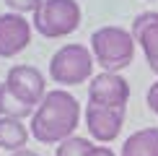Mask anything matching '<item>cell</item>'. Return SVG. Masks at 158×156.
<instances>
[{
  "label": "cell",
  "mask_w": 158,
  "mask_h": 156,
  "mask_svg": "<svg viewBox=\"0 0 158 156\" xmlns=\"http://www.w3.org/2000/svg\"><path fill=\"white\" fill-rule=\"evenodd\" d=\"M78 122H81V104L73 94H68L65 89L47 91L44 102L36 107L34 117H31V135L39 143L47 146H60L62 141L73 138Z\"/></svg>",
  "instance_id": "obj_1"
},
{
  "label": "cell",
  "mask_w": 158,
  "mask_h": 156,
  "mask_svg": "<svg viewBox=\"0 0 158 156\" xmlns=\"http://www.w3.org/2000/svg\"><path fill=\"white\" fill-rule=\"evenodd\" d=\"M135 37L122 26H101L91 34V52L104 73H119L135 60Z\"/></svg>",
  "instance_id": "obj_2"
},
{
  "label": "cell",
  "mask_w": 158,
  "mask_h": 156,
  "mask_svg": "<svg viewBox=\"0 0 158 156\" xmlns=\"http://www.w3.org/2000/svg\"><path fill=\"white\" fill-rule=\"evenodd\" d=\"M94 65L96 57L85 44H65L49 60V78L62 86H78L91 78Z\"/></svg>",
  "instance_id": "obj_3"
},
{
  "label": "cell",
  "mask_w": 158,
  "mask_h": 156,
  "mask_svg": "<svg viewBox=\"0 0 158 156\" xmlns=\"http://www.w3.org/2000/svg\"><path fill=\"white\" fill-rule=\"evenodd\" d=\"M34 29L47 39H62L81 26V5L75 0H44L34 13Z\"/></svg>",
  "instance_id": "obj_4"
},
{
  "label": "cell",
  "mask_w": 158,
  "mask_h": 156,
  "mask_svg": "<svg viewBox=\"0 0 158 156\" xmlns=\"http://www.w3.org/2000/svg\"><path fill=\"white\" fill-rule=\"evenodd\" d=\"M5 89L10 94H16L21 102H26L29 107H39L47 96V83H44L42 70L34 65H13L5 76Z\"/></svg>",
  "instance_id": "obj_5"
},
{
  "label": "cell",
  "mask_w": 158,
  "mask_h": 156,
  "mask_svg": "<svg viewBox=\"0 0 158 156\" xmlns=\"http://www.w3.org/2000/svg\"><path fill=\"white\" fill-rule=\"evenodd\" d=\"M124 115H127V107H101V104L88 102V107H85V128H88L91 138L98 143H111L124 125Z\"/></svg>",
  "instance_id": "obj_6"
},
{
  "label": "cell",
  "mask_w": 158,
  "mask_h": 156,
  "mask_svg": "<svg viewBox=\"0 0 158 156\" xmlns=\"http://www.w3.org/2000/svg\"><path fill=\"white\" fill-rule=\"evenodd\" d=\"M88 102L101 107H127L130 102V83L119 73H98L91 78Z\"/></svg>",
  "instance_id": "obj_7"
},
{
  "label": "cell",
  "mask_w": 158,
  "mask_h": 156,
  "mask_svg": "<svg viewBox=\"0 0 158 156\" xmlns=\"http://www.w3.org/2000/svg\"><path fill=\"white\" fill-rule=\"evenodd\" d=\"M31 44V21L21 13H0V57H16Z\"/></svg>",
  "instance_id": "obj_8"
},
{
  "label": "cell",
  "mask_w": 158,
  "mask_h": 156,
  "mask_svg": "<svg viewBox=\"0 0 158 156\" xmlns=\"http://www.w3.org/2000/svg\"><path fill=\"white\" fill-rule=\"evenodd\" d=\"M132 37L140 44L150 70L158 76V13L156 11H145L135 18L132 21Z\"/></svg>",
  "instance_id": "obj_9"
},
{
  "label": "cell",
  "mask_w": 158,
  "mask_h": 156,
  "mask_svg": "<svg viewBox=\"0 0 158 156\" xmlns=\"http://www.w3.org/2000/svg\"><path fill=\"white\" fill-rule=\"evenodd\" d=\"M31 130H26L23 120H13V117H0V148L5 151H23L29 143Z\"/></svg>",
  "instance_id": "obj_10"
},
{
  "label": "cell",
  "mask_w": 158,
  "mask_h": 156,
  "mask_svg": "<svg viewBox=\"0 0 158 156\" xmlns=\"http://www.w3.org/2000/svg\"><path fill=\"white\" fill-rule=\"evenodd\" d=\"M122 156H158V128H143L122 143Z\"/></svg>",
  "instance_id": "obj_11"
},
{
  "label": "cell",
  "mask_w": 158,
  "mask_h": 156,
  "mask_svg": "<svg viewBox=\"0 0 158 156\" xmlns=\"http://www.w3.org/2000/svg\"><path fill=\"white\" fill-rule=\"evenodd\" d=\"M36 109L29 107L26 102H21L16 94H10L5 89V83L0 86V117H13V120H26V117H34Z\"/></svg>",
  "instance_id": "obj_12"
},
{
  "label": "cell",
  "mask_w": 158,
  "mask_h": 156,
  "mask_svg": "<svg viewBox=\"0 0 158 156\" xmlns=\"http://www.w3.org/2000/svg\"><path fill=\"white\" fill-rule=\"evenodd\" d=\"M91 148H94V143H91L88 138L73 135V138L62 141L60 146H57V154H55V156H88Z\"/></svg>",
  "instance_id": "obj_13"
},
{
  "label": "cell",
  "mask_w": 158,
  "mask_h": 156,
  "mask_svg": "<svg viewBox=\"0 0 158 156\" xmlns=\"http://www.w3.org/2000/svg\"><path fill=\"white\" fill-rule=\"evenodd\" d=\"M44 0H5V5L13 8V13H36V8L42 5Z\"/></svg>",
  "instance_id": "obj_14"
},
{
  "label": "cell",
  "mask_w": 158,
  "mask_h": 156,
  "mask_svg": "<svg viewBox=\"0 0 158 156\" xmlns=\"http://www.w3.org/2000/svg\"><path fill=\"white\" fill-rule=\"evenodd\" d=\"M145 102H148L150 112H156V115H158V81H156V83H150V89H148V94H145Z\"/></svg>",
  "instance_id": "obj_15"
},
{
  "label": "cell",
  "mask_w": 158,
  "mask_h": 156,
  "mask_svg": "<svg viewBox=\"0 0 158 156\" xmlns=\"http://www.w3.org/2000/svg\"><path fill=\"white\" fill-rule=\"evenodd\" d=\"M88 156H117V154L111 151V148H106V146H94Z\"/></svg>",
  "instance_id": "obj_16"
},
{
  "label": "cell",
  "mask_w": 158,
  "mask_h": 156,
  "mask_svg": "<svg viewBox=\"0 0 158 156\" xmlns=\"http://www.w3.org/2000/svg\"><path fill=\"white\" fill-rule=\"evenodd\" d=\"M10 156H39L36 151H29V148H23V151H16V154H10Z\"/></svg>",
  "instance_id": "obj_17"
},
{
  "label": "cell",
  "mask_w": 158,
  "mask_h": 156,
  "mask_svg": "<svg viewBox=\"0 0 158 156\" xmlns=\"http://www.w3.org/2000/svg\"><path fill=\"white\" fill-rule=\"evenodd\" d=\"M0 86H3V83H0Z\"/></svg>",
  "instance_id": "obj_18"
}]
</instances>
